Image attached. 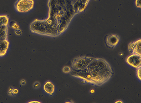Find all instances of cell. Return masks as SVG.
Listing matches in <instances>:
<instances>
[{
  "label": "cell",
  "instance_id": "obj_14",
  "mask_svg": "<svg viewBox=\"0 0 141 103\" xmlns=\"http://www.w3.org/2000/svg\"><path fill=\"white\" fill-rule=\"evenodd\" d=\"M20 84H21V85L24 86V85H26V80H21V81L20 82Z\"/></svg>",
  "mask_w": 141,
  "mask_h": 103
},
{
  "label": "cell",
  "instance_id": "obj_3",
  "mask_svg": "<svg viewBox=\"0 0 141 103\" xmlns=\"http://www.w3.org/2000/svg\"><path fill=\"white\" fill-rule=\"evenodd\" d=\"M126 62L130 66L135 68H138L141 67V56L137 54L131 53L127 57Z\"/></svg>",
  "mask_w": 141,
  "mask_h": 103
},
{
  "label": "cell",
  "instance_id": "obj_5",
  "mask_svg": "<svg viewBox=\"0 0 141 103\" xmlns=\"http://www.w3.org/2000/svg\"><path fill=\"white\" fill-rule=\"evenodd\" d=\"M128 49L130 53L137 54L141 56V39L131 42L128 46Z\"/></svg>",
  "mask_w": 141,
  "mask_h": 103
},
{
  "label": "cell",
  "instance_id": "obj_10",
  "mask_svg": "<svg viewBox=\"0 0 141 103\" xmlns=\"http://www.w3.org/2000/svg\"><path fill=\"white\" fill-rule=\"evenodd\" d=\"M62 71L64 72H65V73H67L71 71V68L68 66H65L64 67Z\"/></svg>",
  "mask_w": 141,
  "mask_h": 103
},
{
  "label": "cell",
  "instance_id": "obj_15",
  "mask_svg": "<svg viewBox=\"0 0 141 103\" xmlns=\"http://www.w3.org/2000/svg\"><path fill=\"white\" fill-rule=\"evenodd\" d=\"M12 91H13V93H14V94L15 95V94H18V93L19 92V90H18V89H17V88H13V90H12Z\"/></svg>",
  "mask_w": 141,
  "mask_h": 103
},
{
  "label": "cell",
  "instance_id": "obj_16",
  "mask_svg": "<svg viewBox=\"0 0 141 103\" xmlns=\"http://www.w3.org/2000/svg\"><path fill=\"white\" fill-rule=\"evenodd\" d=\"M40 103V102H38V101H31V102H30V103Z\"/></svg>",
  "mask_w": 141,
  "mask_h": 103
},
{
  "label": "cell",
  "instance_id": "obj_6",
  "mask_svg": "<svg viewBox=\"0 0 141 103\" xmlns=\"http://www.w3.org/2000/svg\"><path fill=\"white\" fill-rule=\"evenodd\" d=\"M44 92L49 95H52L55 91V86L51 81H47L44 84Z\"/></svg>",
  "mask_w": 141,
  "mask_h": 103
},
{
  "label": "cell",
  "instance_id": "obj_9",
  "mask_svg": "<svg viewBox=\"0 0 141 103\" xmlns=\"http://www.w3.org/2000/svg\"><path fill=\"white\" fill-rule=\"evenodd\" d=\"M40 83L39 82H36L33 84V87L35 89H38L40 87Z\"/></svg>",
  "mask_w": 141,
  "mask_h": 103
},
{
  "label": "cell",
  "instance_id": "obj_4",
  "mask_svg": "<svg viewBox=\"0 0 141 103\" xmlns=\"http://www.w3.org/2000/svg\"><path fill=\"white\" fill-rule=\"evenodd\" d=\"M119 36L115 34H110L106 37L105 42L106 45L110 48H114L119 44Z\"/></svg>",
  "mask_w": 141,
  "mask_h": 103
},
{
  "label": "cell",
  "instance_id": "obj_17",
  "mask_svg": "<svg viewBox=\"0 0 141 103\" xmlns=\"http://www.w3.org/2000/svg\"><path fill=\"white\" fill-rule=\"evenodd\" d=\"M115 103H123L122 101H116V102H115Z\"/></svg>",
  "mask_w": 141,
  "mask_h": 103
},
{
  "label": "cell",
  "instance_id": "obj_8",
  "mask_svg": "<svg viewBox=\"0 0 141 103\" xmlns=\"http://www.w3.org/2000/svg\"><path fill=\"white\" fill-rule=\"evenodd\" d=\"M135 6L139 9L141 8V0H135Z\"/></svg>",
  "mask_w": 141,
  "mask_h": 103
},
{
  "label": "cell",
  "instance_id": "obj_11",
  "mask_svg": "<svg viewBox=\"0 0 141 103\" xmlns=\"http://www.w3.org/2000/svg\"><path fill=\"white\" fill-rule=\"evenodd\" d=\"M14 33L17 35H21L22 34V30L20 29L14 30Z\"/></svg>",
  "mask_w": 141,
  "mask_h": 103
},
{
  "label": "cell",
  "instance_id": "obj_7",
  "mask_svg": "<svg viewBox=\"0 0 141 103\" xmlns=\"http://www.w3.org/2000/svg\"><path fill=\"white\" fill-rule=\"evenodd\" d=\"M137 70V76L139 80H141V67L138 68Z\"/></svg>",
  "mask_w": 141,
  "mask_h": 103
},
{
  "label": "cell",
  "instance_id": "obj_13",
  "mask_svg": "<svg viewBox=\"0 0 141 103\" xmlns=\"http://www.w3.org/2000/svg\"><path fill=\"white\" fill-rule=\"evenodd\" d=\"M12 28L14 29V30L18 29H19V26L17 23H14L13 25L12 26Z\"/></svg>",
  "mask_w": 141,
  "mask_h": 103
},
{
  "label": "cell",
  "instance_id": "obj_12",
  "mask_svg": "<svg viewBox=\"0 0 141 103\" xmlns=\"http://www.w3.org/2000/svg\"><path fill=\"white\" fill-rule=\"evenodd\" d=\"M12 90H13V88H12V87H10L9 88V89H8V94L10 96H13L14 95L13 92Z\"/></svg>",
  "mask_w": 141,
  "mask_h": 103
},
{
  "label": "cell",
  "instance_id": "obj_2",
  "mask_svg": "<svg viewBox=\"0 0 141 103\" xmlns=\"http://www.w3.org/2000/svg\"><path fill=\"white\" fill-rule=\"evenodd\" d=\"M93 59V58L88 57H77L74 59L72 64L73 68L76 70H80L85 68Z\"/></svg>",
  "mask_w": 141,
  "mask_h": 103
},
{
  "label": "cell",
  "instance_id": "obj_1",
  "mask_svg": "<svg viewBox=\"0 0 141 103\" xmlns=\"http://www.w3.org/2000/svg\"><path fill=\"white\" fill-rule=\"evenodd\" d=\"M35 5L33 0H18L15 4V9L19 13H27L31 11Z\"/></svg>",
  "mask_w": 141,
  "mask_h": 103
}]
</instances>
